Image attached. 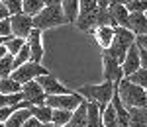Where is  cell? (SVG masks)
<instances>
[{
    "instance_id": "42",
    "label": "cell",
    "mask_w": 147,
    "mask_h": 127,
    "mask_svg": "<svg viewBox=\"0 0 147 127\" xmlns=\"http://www.w3.org/2000/svg\"><path fill=\"white\" fill-rule=\"evenodd\" d=\"M55 127H69V125H55Z\"/></svg>"
},
{
    "instance_id": "22",
    "label": "cell",
    "mask_w": 147,
    "mask_h": 127,
    "mask_svg": "<svg viewBox=\"0 0 147 127\" xmlns=\"http://www.w3.org/2000/svg\"><path fill=\"white\" fill-rule=\"evenodd\" d=\"M0 92L2 94L22 92V82H18L16 78H12V76H4V78H0Z\"/></svg>"
},
{
    "instance_id": "13",
    "label": "cell",
    "mask_w": 147,
    "mask_h": 127,
    "mask_svg": "<svg viewBox=\"0 0 147 127\" xmlns=\"http://www.w3.org/2000/svg\"><path fill=\"white\" fill-rule=\"evenodd\" d=\"M88 100L84 98L75 110H73V116L69 119V127H88Z\"/></svg>"
},
{
    "instance_id": "7",
    "label": "cell",
    "mask_w": 147,
    "mask_h": 127,
    "mask_svg": "<svg viewBox=\"0 0 147 127\" xmlns=\"http://www.w3.org/2000/svg\"><path fill=\"white\" fill-rule=\"evenodd\" d=\"M10 23H12V35H18V37H24V39H28V35L32 33V29L35 27L34 16H28L26 12L12 14Z\"/></svg>"
},
{
    "instance_id": "39",
    "label": "cell",
    "mask_w": 147,
    "mask_h": 127,
    "mask_svg": "<svg viewBox=\"0 0 147 127\" xmlns=\"http://www.w3.org/2000/svg\"><path fill=\"white\" fill-rule=\"evenodd\" d=\"M112 2H116V4H125V6H127L131 0H112Z\"/></svg>"
},
{
    "instance_id": "38",
    "label": "cell",
    "mask_w": 147,
    "mask_h": 127,
    "mask_svg": "<svg viewBox=\"0 0 147 127\" xmlns=\"http://www.w3.org/2000/svg\"><path fill=\"white\" fill-rule=\"evenodd\" d=\"M45 2V6H53V4H61L63 0H43Z\"/></svg>"
},
{
    "instance_id": "18",
    "label": "cell",
    "mask_w": 147,
    "mask_h": 127,
    "mask_svg": "<svg viewBox=\"0 0 147 127\" xmlns=\"http://www.w3.org/2000/svg\"><path fill=\"white\" fill-rule=\"evenodd\" d=\"M30 116H32V108H18L4 123H6V127H22L24 121Z\"/></svg>"
},
{
    "instance_id": "44",
    "label": "cell",
    "mask_w": 147,
    "mask_h": 127,
    "mask_svg": "<svg viewBox=\"0 0 147 127\" xmlns=\"http://www.w3.org/2000/svg\"><path fill=\"white\" fill-rule=\"evenodd\" d=\"M145 14H147V12H145Z\"/></svg>"
},
{
    "instance_id": "28",
    "label": "cell",
    "mask_w": 147,
    "mask_h": 127,
    "mask_svg": "<svg viewBox=\"0 0 147 127\" xmlns=\"http://www.w3.org/2000/svg\"><path fill=\"white\" fill-rule=\"evenodd\" d=\"M127 78H129L131 82H136V84H139L141 88H145V90H147V69H143V67H141V69L136 70L134 74H129Z\"/></svg>"
},
{
    "instance_id": "10",
    "label": "cell",
    "mask_w": 147,
    "mask_h": 127,
    "mask_svg": "<svg viewBox=\"0 0 147 127\" xmlns=\"http://www.w3.org/2000/svg\"><path fill=\"white\" fill-rule=\"evenodd\" d=\"M41 29L39 27H34L32 33L28 35V45H30V51H32V61L35 63H41V59L45 55V49H43V41H41Z\"/></svg>"
},
{
    "instance_id": "34",
    "label": "cell",
    "mask_w": 147,
    "mask_h": 127,
    "mask_svg": "<svg viewBox=\"0 0 147 127\" xmlns=\"http://www.w3.org/2000/svg\"><path fill=\"white\" fill-rule=\"evenodd\" d=\"M139 57H141V67L147 69V47L139 45Z\"/></svg>"
},
{
    "instance_id": "24",
    "label": "cell",
    "mask_w": 147,
    "mask_h": 127,
    "mask_svg": "<svg viewBox=\"0 0 147 127\" xmlns=\"http://www.w3.org/2000/svg\"><path fill=\"white\" fill-rule=\"evenodd\" d=\"M14 55L12 53H6L4 57L0 59V78H4V76H10L12 72H14Z\"/></svg>"
},
{
    "instance_id": "25",
    "label": "cell",
    "mask_w": 147,
    "mask_h": 127,
    "mask_svg": "<svg viewBox=\"0 0 147 127\" xmlns=\"http://www.w3.org/2000/svg\"><path fill=\"white\" fill-rule=\"evenodd\" d=\"M73 116V110H59V108H53V125H67L69 119Z\"/></svg>"
},
{
    "instance_id": "12",
    "label": "cell",
    "mask_w": 147,
    "mask_h": 127,
    "mask_svg": "<svg viewBox=\"0 0 147 127\" xmlns=\"http://www.w3.org/2000/svg\"><path fill=\"white\" fill-rule=\"evenodd\" d=\"M108 10H110V18H112V25H124L127 27V23H129V8L125 6V4H116L112 2L110 6H108Z\"/></svg>"
},
{
    "instance_id": "14",
    "label": "cell",
    "mask_w": 147,
    "mask_h": 127,
    "mask_svg": "<svg viewBox=\"0 0 147 127\" xmlns=\"http://www.w3.org/2000/svg\"><path fill=\"white\" fill-rule=\"evenodd\" d=\"M90 33H92V37H94V41H96L102 49H108L114 41V25H100V27L92 29Z\"/></svg>"
},
{
    "instance_id": "8",
    "label": "cell",
    "mask_w": 147,
    "mask_h": 127,
    "mask_svg": "<svg viewBox=\"0 0 147 127\" xmlns=\"http://www.w3.org/2000/svg\"><path fill=\"white\" fill-rule=\"evenodd\" d=\"M22 94H24V100L30 102L32 106H37V104H45L47 100V94L45 90L41 88V84L35 80H30V82H24L22 84Z\"/></svg>"
},
{
    "instance_id": "17",
    "label": "cell",
    "mask_w": 147,
    "mask_h": 127,
    "mask_svg": "<svg viewBox=\"0 0 147 127\" xmlns=\"http://www.w3.org/2000/svg\"><path fill=\"white\" fill-rule=\"evenodd\" d=\"M129 127H147V106L129 110Z\"/></svg>"
},
{
    "instance_id": "16",
    "label": "cell",
    "mask_w": 147,
    "mask_h": 127,
    "mask_svg": "<svg viewBox=\"0 0 147 127\" xmlns=\"http://www.w3.org/2000/svg\"><path fill=\"white\" fill-rule=\"evenodd\" d=\"M114 41L116 43H122L125 47H131L134 43H137V35L129 29V27H124V25H116L114 27Z\"/></svg>"
},
{
    "instance_id": "43",
    "label": "cell",
    "mask_w": 147,
    "mask_h": 127,
    "mask_svg": "<svg viewBox=\"0 0 147 127\" xmlns=\"http://www.w3.org/2000/svg\"><path fill=\"white\" fill-rule=\"evenodd\" d=\"M98 127H106V125H104V123H102V125H98Z\"/></svg>"
},
{
    "instance_id": "15",
    "label": "cell",
    "mask_w": 147,
    "mask_h": 127,
    "mask_svg": "<svg viewBox=\"0 0 147 127\" xmlns=\"http://www.w3.org/2000/svg\"><path fill=\"white\" fill-rule=\"evenodd\" d=\"M127 27L136 35H145L147 33V14L145 12H129Z\"/></svg>"
},
{
    "instance_id": "1",
    "label": "cell",
    "mask_w": 147,
    "mask_h": 127,
    "mask_svg": "<svg viewBox=\"0 0 147 127\" xmlns=\"http://www.w3.org/2000/svg\"><path fill=\"white\" fill-rule=\"evenodd\" d=\"M116 86H118V94H120V98H122V102H124V106L127 110L147 106V90L141 88L136 82H131L127 76H124L122 82L116 84Z\"/></svg>"
},
{
    "instance_id": "19",
    "label": "cell",
    "mask_w": 147,
    "mask_h": 127,
    "mask_svg": "<svg viewBox=\"0 0 147 127\" xmlns=\"http://www.w3.org/2000/svg\"><path fill=\"white\" fill-rule=\"evenodd\" d=\"M106 106H100L98 102H90L88 100V127H98L102 125V112Z\"/></svg>"
},
{
    "instance_id": "35",
    "label": "cell",
    "mask_w": 147,
    "mask_h": 127,
    "mask_svg": "<svg viewBox=\"0 0 147 127\" xmlns=\"http://www.w3.org/2000/svg\"><path fill=\"white\" fill-rule=\"evenodd\" d=\"M12 14H10V10L2 4V0H0V20H4V18H10Z\"/></svg>"
},
{
    "instance_id": "26",
    "label": "cell",
    "mask_w": 147,
    "mask_h": 127,
    "mask_svg": "<svg viewBox=\"0 0 147 127\" xmlns=\"http://www.w3.org/2000/svg\"><path fill=\"white\" fill-rule=\"evenodd\" d=\"M28 61H32V51H30V45H28V41L24 43V47L14 55V67L18 69V67H22L24 63H28Z\"/></svg>"
},
{
    "instance_id": "2",
    "label": "cell",
    "mask_w": 147,
    "mask_h": 127,
    "mask_svg": "<svg viewBox=\"0 0 147 127\" xmlns=\"http://www.w3.org/2000/svg\"><path fill=\"white\" fill-rule=\"evenodd\" d=\"M69 23L65 12L61 8V4H53V6H45L41 12H37L34 16V25L39 27L41 31H47V29H53V27H59V25H65Z\"/></svg>"
},
{
    "instance_id": "5",
    "label": "cell",
    "mask_w": 147,
    "mask_h": 127,
    "mask_svg": "<svg viewBox=\"0 0 147 127\" xmlns=\"http://www.w3.org/2000/svg\"><path fill=\"white\" fill-rule=\"evenodd\" d=\"M49 70L41 65V63H35V61H28V63H24L22 67H18V69H14L10 76L12 78H16L18 82H30V80H35L37 76H41V74H47Z\"/></svg>"
},
{
    "instance_id": "11",
    "label": "cell",
    "mask_w": 147,
    "mask_h": 127,
    "mask_svg": "<svg viewBox=\"0 0 147 127\" xmlns=\"http://www.w3.org/2000/svg\"><path fill=\"white\" fill-rule=\"evenodd\" d=\"M122 69H124V76H129L136 70L141 69V57H139V45L137 43H134L127 49V55H125L124 63H122Z\"/></svg>"
},
{
    "instance_id": "9",
    "label": "cell",
    "mask_w": 147,
    "mask_h": 127,
    "mask_svg": "<svg viewBox=\"0 0 147 127\" xmlns=\"http://www.w3.org/2000/svg\"><path fill=\"white\" fill-rule=\"evenodd\" d=\"M37 82L41 84V88L45 90L47 96H53V94H75V92H77V90L67 88L65 84H61V80L57 78L55 74H51V72L37 76Z\"/></svg>"
},
{
    "instance_id": "21",
    "label": "cell",
    "mask_w": 147,
    "mask_h": 127,
    "mask_svg": "<svg viewBox=\"0 0 147 127\" xmlns=\"http://www.w3.org/2000/svg\"><path fill=\"white\" fill-rule=\"evenodd\" d=\"M32 116H35L41 123H47V121H51V117H53V108L49 104L32 106Z\"/></svg>"
},
{
    "instance_id": "41",
    "label": "cell",
    "mask_w": 147,
    "mask_h": 127,
    "mask_svg": "<svg viewBox=\"0 0 147 127\" xmlns=\"http://www.w3.org/2000/svg\"><path fill=\"white\" fill-rule=\"evenodd\" d=\"M0 127H6V123H4V121H0Z\"/></svg>"
},
{
    "instance_id": "3",
    "label": "cell",
    "mask_w": 147,
    "mask_h": 127,
    "mask_svg": "<svg viewBox=\"0 0 147 127\" xmlns=\"http://www.w3.org/2000/svg\"><path fill=\"white\" fill-rule=\"evenodd\" d=\"M86 100L90 102H98L100 106H108L112 102V96H114V82L112 80H104L100 84H82L77 88Z\"/></svg>"
},
{
    "instance_id": "27",
    "label": "cell",
    "mask_w": 147,
    "mask_h": 127,
    "mask_svg": "<svg viewBox=\"0 0 147 127\" xmlns=\"http://www.w3.org/2000/svg\"><path fill=\"white\" fill-rule=\"evenodd\" d=\"M43 8H45L43 0H24V12L28 16H35L37 12H41Z\"/></svg>"
},
{
    "instance_id": "31",
    "label": "cell",
    "mask_w": 147,
    "mask_h": 127,
    "mask_svg": "<svg viewBox=\"0 0 147 127\" xmlns=\"http://www.w3.org/2000/svg\"><path fill=\"white\" fill-rule=\"evenodd\" d=\"M18 108H22V106H20V104H14V106H2V108H0V121H6V119H8V117H10L12 114H14V112L18 110Z\"/></svg>"
},
{
    "instance_id": "40",
    "label": "cell",
    "mask_w": 147,
    "mask_h": 127,
    "mask_svg": "<svg viewBox=\"0 0 147 127\" xmlns=\"http://www.w3.org/2000/svg\"><path fill=\"white\" fill-rule=\"evenodd\" d=\"M39 127H55V125H53V121H47V123H41Z\"/></svg>"
},
{
    "instance_id": "37",
    "label": "cell",
    "mask_w": 147,
    "mask_h": 127,
    "mask_svg": "<svg viewBox=\"0 0 147 127\" xmlns=\"http://www.w3.org/2000/svg\"><path fill=\"white\" fill-rule=\"evenodd\" d=\"M110 4H112V0H98V6L100 8H108Z\"/></svg>"
},
{
    "instance_id": "23",
    "label": "cell",
    "mask_w": 147,
    "mask_h": 127,
    "mask_svg": "<svg viewBox=\"0 0 147 127\" xmlns=\"http://www.w3.org/2000/svg\"><path fill=\"white\" fill-rule=\"evenodd\" d=\"M24 43H26V39H24V37H18V35H8V37H4V45L8 49V53H12V55H16L24 47Z\"/></svg>"
},
{
    "instance_id": "4",
    "label": "cell",
    "mask_w": 147,
    "mask_h": 127,
    "mask_svg": "<svg viewBox=\"0 0 147 127\" xmlns=\"http://www.w3.org/2000/svg\"><path fill=\"white\" fill-rule=\"evenodd\" d=\"M102 74H104V80H112L114 84H120L124 78L122 63L116 57H112L108 49H102Z\"/></svg>"
},
{
    "instance_id": "36",
    "label": "cell",
    "mask_w": 147,
    "mask_h": 127,
    "mask_svg": "<svg viewBox=\"0 0 147 127\" xmlns=\"http://www.w3.org/2000/svg\"><path fill=\"white\" fill-rule=\"evenodd\" d=\"M137 45L147 47V33L145 35H137Z\"/></svg>"
},
{
    "instance_id": "6",
    "label": "cell",
    "mask_w": 147,
    "mask_h": 127,
    "mask_svg": "<svg viewBox=\"0 0 147 127\" xmlns=\"http://www.w3.org/2000/svg\"><path fill=\"white\" fill-rule=\"evenodd\" d=\"M82 100H84V96L77 90L75 94H53V96H47L45 104H49L51 108H59V110H75Z\"/></svg>"
},
{
    "instance_id": "32",
    "label": "cell",
    "mask_w": 147,
    "mask_h": 127,
    "mask_svg": "<svg viewBox=\"0 0 147 127\" xmlns=\"http://www.w3.org/2000/svg\"><path fill=\"white\" fill-rule=\"evenodd\" d=\"M12 35V23H10V18H4L0 20V37H8Z\"/></svg>"
},
{
    "instance_id": "20",
    "label": "cell",
    "mask_w": 147,
    "mask_h": 127,
    "mask_svg": "<svg viewBox=\"0 0 147 127\" xmlns=\"http://www.w3.org/2000/svg\"><path fill=\"white\" fill-rule=\"evenodd\" d=\"M61 8L65 12L69 23L75 25L77 18H79V0H63V2H61Z\"/></svg>"
},
{
    "instance_id": "30",
    "label": "cell",
    "mask_w": 147,
    "mask_h": 127,
    "mask_svg": "<svg viewBox=\"0 0 147 127\" xmlns=\"http://www.w3.org/2000/svg\"><path fill=\"white\" fill-rule=\"evenodd\" d=\"M2 4L10 10V14H20V12H24V0H2Z\"/></svg>"
},
{
    "instance_id": "33",
    "label": "cell",
    "mask_w": 147,
    "mask_h": 127,
    "mask_svg": "<svg viewBox=\"0 0 147 127\" xmlns=\"http://www.w3.org/2000/svg\"><path fill=\"white\" fill-rule=\"evenodd\" d=\"M39 125H41V121H39V119H37L35 116H30L28 119H26V121H24V125H22V127H39Z\"/></svg>"
},
{
    "instance_id": "29",
    "label": "cell",
    "mask_w": 147,
    "mask_h": 127,
    "mask_svg": "<svg viewBox=\"0 0 147 127\" xmlns=\"http://www.w3.org/2000/svg\"><path fill=\"white\" fill-rule=\"evenodd\" d=\"M98 0H79V14H86V12L98 10Z\"/></svg>"
}]
</instances>
